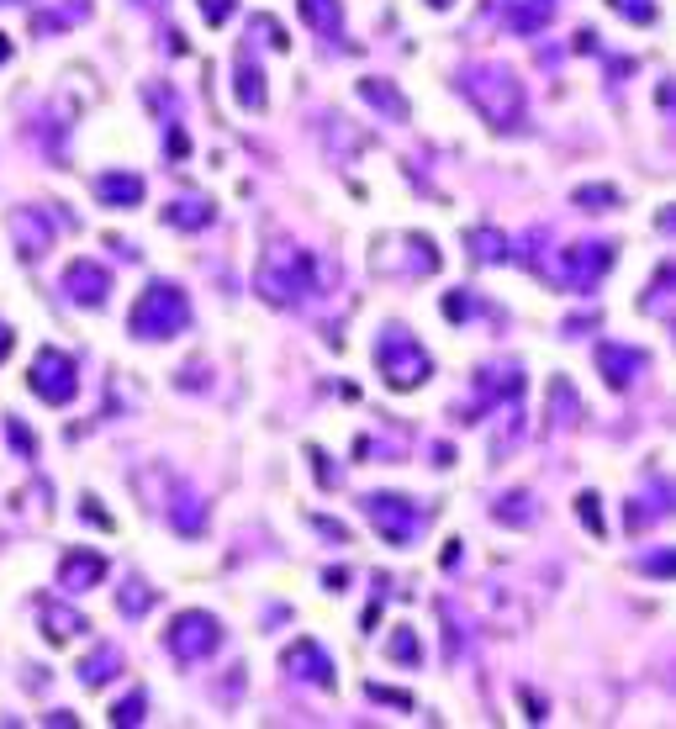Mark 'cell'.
Here are the masks:
<instances>
[{"instance_id": "cell-5", "label": "cell", "mask_w": 676, "mask_h": 729, "mask_svg": "<svg viewBox=\"0 0 676 729\" xmlns=\"http://www.w3.org/2000/svg\"><path fill=\"white\" fill-rule=\"evenodd\" d=\"M74 360L64 349H37V365H32V391L43 402H69L74 397Z\"/></svg>"}, {"instance_id": "cell-10", "label": "cell", "mask_w": 676, "mask_h": 729, "mask_svg": "<svg viewBox=\"0 0 676 729\" xmlns=\"http://www.w3.org/2000/svg\"><path fill=\"white\" fill-rule=\"evenodd\" d=\"M96 191H101L106 201H138V196H143V180H138V175H101Z\"/></svg>"}, {"instance_id": "cell-8", "label": "cell", "mask_w": 676, "mask_h": 729, "mask_svg": "<svg viewBox=\"0 0 676 729\" xmlns=\"http://www.w3.org/2000/svg\"><path fill=\"white\" fill-rule=\"evenodd\" d=\"M597 360H603V370H608V381H613V386L634 381L629 370H640V354H624L618 344H603V349H597Z\"/></svg>"}, {"instance_id": "cell-12", "label": "cell", "mask_w": 676, "mask_h": 729, "mask_svg": "<svg viewBox=\"0 0 676 729\" xmlns=\"http://www.w3.org/2000/svg\"><path fill=\"white\" fill-rule=\"evenodd\" d=\"M111 719H117V724H138L143 719V693H133L127 703H117V714H111Z\"/></svg>"}, {"instance_id": "cell-9", "label": "cell", "mask_w": 676, "mask_h": 729, "mask_svg": "<svg viewBox=\"0 0 676 729\" xmlns=\"http://www.w3.org/2000/svg\"><path fill=\"white\" fill-rule=\"evenodd\" d=\"M96 576H106V560H101V555H69V560H64V587H74V582H96Z\"/></svg>"}, {"instance_id": "cell-13", "label": "cell", "mask_w": 676, "mask_h": 729, "mask_svg": "<svg viewBox=\"0 0 676 729\" xmlns=\"http://www.w3.org/2000/svg\"><path fill=\"white\" fill-rule=\"evenodd\" d=\"M228 11H233V0H201V16H206V22H212V27H222V22H228Z\"/></svg>"}, {"instance_id": "cell-15", "label": "cell", "mask_w": 676, "mask_h": 729, "mask_svg": "<svg viewBox=\"0 0 676 729\" xmlns=\"http://www.w3.org/2000/svg\"><path fill=\"white\" fill-rule=\"evenodd\" d=\"M6 53H11V48H6V43H0V59H6Z\"/></svg>"}, {"instance_id": "cell-6", "label": "cell", "mask_w": 676, "mask_h": 729, "mask_svg": "<svg viewBox=\"0 0 676 729\" xmlns=\"http://www.w3.org/2000/svg\"><path fill=\"white\" fill-rule=\"evenodd\" d=\"M286 666H291L302 682H317V687L333 682V661L323 656V650H317V640H296V645L286 650Z\"/></svg>"}, {"instance_id": "cell-3", "label": "cell", "mask_w": 676, "mask_h": 729, "mask_svg": "<svg viewBox=\"0 0 676 729\" xmlns=\"http://www.w3.org/2000/svg\"><path fill=\"white\" fill-rule=\"evenodd\" d=\"M217 640H222V634H217L212 613H180V619L164 629V645L175 650L180 661H206L217 650Z\"/></svg>"}, {"instance_id": "cell-2", "label": "cell", "mask_w": 676, "mask_h": 729, "mask_svg": "<svg viewBox=\"0 0 676 729\" xmlns=\"http://www.w3.org/2000/svg\"><path fill=\"white\" fill-rule=\"evenodd\" d=\"M375 360H381V376L397 386V391L423 386V381H428V354L412 344L402 328H386V339L375 344Z\"/></svg>"}, {"instance_id": "cell-14", "label": "cell", "mask_w": 676, "mask_h": 729, "mask_svg": "<svg viewBox=\"0 0 676 729\" xmlns=\"http://www.w3.org/2000/svg\"><path fill=\"white\" fill-rule=\"evenodd\" d=\"M471 243H476V254H481V259H497V254H507V249H497V243H502L497 233H476Z\"/></svg>"}, {"instance_id": "cell-11", "label": "cell", "mask_w": 676, "mask_h": 729, "mask_svg": "<svg viewBox=\"0 0 676 729\" xmlns=\"http://www.w3.org/2000/svg\"><path fill=\"white\" fill-rule=\"evenodd\" d=\"M175 228H201V222H212V212H191V201H180V207H169L164 212Z\"/></svg>"}, {"instance_id": "cell-1", "label": "cell", "mask_w": 676, "mask_h": 729, "mask_svg": "<svg viewBox=\"0 0 676 729\" xmlns=\"http://www.w3.org/2000/svg\"><path fill=\"white\" fill-rule=\"evenodd\" d=\"M185 323H191V302H185V291H175V286H148L138 296L133 317H127V328H133L138 339H175Z\"/></svg>"}, {"instance_id": "cell-7", "label": "cell", "mask_w": 676, "mask_h": 729, "mask_svg": "<svg viewBox=\"0 0 676 729\" xmlns=\"http://www.w3.org/2000/svg\"><path fill=\"white\" fill-rule=\"evenodd\" d=\"M69 286H74V296H85V302H101L111 280H106V270H101V265H90V259H80V265L69 270Z\"/></svg>"}, {"instance_id": "cell-4", "label": "cell", "mask_w": 676, "mask_h": 729, "mask_svg": "<svg viewBox=\"0 0 676 729\" xmlns=\"http://www.w3.org/2000/svg\"><path fill=\"white\" fill-rule=\"evenodd\" d=\"M365 518L381 529L391 545H407L412 534H418V523H423V513H418V502H407V497H365Z\"/></svg>"}]
</instances>
